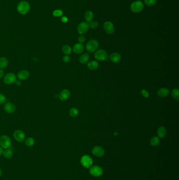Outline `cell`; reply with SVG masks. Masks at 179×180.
I'll return each mask as SVG.
<instances>
[{"instance_id":"6da1fadb","label":"cell","mask_w":179,"mask_h":180,"mask_svg":"<svg viewBox=\"0 0 179 180\" xmlns=\"http://www.w3.org/2000/svg\"><path fill=\"white\" fill-rule=\"evenodd\" d=\"M31 9L30 4L28 2L25 1H23L20 2L17 5V12L22 14L25 15L29 13Z\"/></svg>"},{"instance_id":"7a4b0ae2","label":"cell","mask_w":179,"mask_h":180,"mask_svg":"<svg viewBox=\"0 0 179 180\" xmlns=\"http://www.w3.org/2000/svg\"><path fill=\"white\" fill-rule=\"evenodd\" d=\"M144 8V5L141 1H136L132 3L130 9L132 12L135 13H140Z\"/></svg>"},{"instance_id":"3957f363","label":"cell","mask_w":179,"mask_h":180,"mask_svg":"<svg viewBox=\"0 0 179 180\" xmlns=\"http://www.w3.org/2000/svg\"><path fill=\"white\" fill-rule=\"evenodd\" d=\"M99 46V43L96 40H90L87 43L86 49L88 52L95 51Z\"/></svg>"},{"instance_id":"277c9868","label":"cell","mask_w":179,"mask_h":180,"mask_svg":"<svg viewBox=\"0 0 179 180\" xmlns=\"http://www.w3.org/2000/svg\"><path fill=\"white\" fill-rule=\"evenodd\" d=\"M11 144V140L7 135H2L0 137V146L3 148L7 149L10 148Z\"/></svg>"},{"instance_id":"5b68a950","label":"cell","mask_w":179,"mask_h":180,"mask_svg":"<svg viewBox=\"0 0 179 180\" xmlns=\"http://www.w3.org/2000/svg\"><path fill=\"white\" fill-rule=\"evenodd\" d=\"M94 56L96 60L100 61H102L106 60L108 58V55L107 52L105 50L100 49L95 52Z\"/></svg>"},{"instance_id":"8992f818","label":"cell","mask_w":179,"mask_h":180,"mask_svg":"<svg viewBox=\"0 0 179 180\" xmlns=\"http://www.w3.org/2000/svg\"><path fill=\"white\" fill-rule=\"evenodd\" d=\"M90 29L89 24L86 22H81L77 26V32L81 35L86 33Z\"/></svg>"},{"instance_id":"52a82bcc","label":"cell","mask_w":179,"mask_h":180,"mask_svg":"<svg viewBox=\"0 0 179 180\" xmlns=\"http://www.w3.org/2000/svg\"><path fill=\"white\" fill-rule=\"evenodd\" d=\"M13 136L16 141L23 142L25 139V134L21 130H16L13 133Z\"/></svg>"},{"instance_id":"ba28073f","label":"cell","mask_w":179,"mask_h":180,"mask_svg":"<svg viewBox=\"0 0 179 180\" xmlns=\"http://www.w3.org/2000/svg\"><path fill=\"white\" fill-rule=\"evenodd\" d=\"M16 81V77L13 73H7L3 78L4 83L7 84H11L15 82Z\"/></svg>"},{"instance_id":"9c48e42d","label":"cell","mask_w":179,"mask_h":180,"mask_svg":"<svg viewBox=\"0 0 179 180\" xmlns=\"http://www.w3.org/2000/svg\"><path fill=\"white\" fill-rule=\"evenodd\" d=\"M81 163L84 167L88 168L93 165L92 159L89 155H84L81 158Z\"/></svg>"},{"instance_id":"30bf717a","label":"cell","mask_w":179,"mask_h":180,"mask_svg":"<svg viewBox=\"0 0 179 180\" xmlns=\"http://www.w3.org/2000/svg\"><path fill=\"white\" fill-rule=\"evenodd\" d=\"M104 29L106 32L108 34H112L115 32V26L112 23L106 21L104 24Z\"/></svg>"},{"instance_id":"8fae6325","label":"cell","mask_w":179,"mask_h":180,"mask_svg":"<svg viewBox=\"0 0 179 180\" xmlns=\"http://www.w3.org/2000/svg\"><path fill=\"white\" fill-rule=\"evenodd\" d=\"M90 172V174L94 177H100L102 174V167L97 165H95L93 167H91Z\"/></svg>"},{"instance_id":"7c38bea8","label":"cell","mask_w":179,"mask_h":180,"mask_svg":"<svg viewBox=\"0 0 179 180\" xmlns=\"http://www.w3.org/2000/svg\"><path fill=\"white\" fill-rule=\"evenodd\" d=\"M93 154L95 155L97 157H102L105 154V151L103 148L96 146L94 147L92 150Z\"/></svg>"},{"instance_id":"4fadbf2b","label":"cell","mask_w":179,"mask_h":180,"mask_svg":"<svg viewBox=\"0 0 179 180\" xmlns=\"http://www.w3.org/2000/svg\"><path fill=\"white\" fill-rule=\"evenodd\" d=\"M4 110L9 114H12L15 112L16 111V107L12 103H5L3 106Z\"/></svg>"},{"instance_id":"5bb4252c","label":"cell","mask_w":179,"mask_h":180,"mask_svg":"<svg viewBox=\"0 0 179 180\" xmlns=\"http://www.w3.org/2000/svg\"><path fill=\"white\" fill-rule=\"evenodd\" d=\"M70 97V91L67 89H64L62 90L59 94V98L62 101L68 100Z\"/></svg>"},{"instance_id":"9a60e30c","label":"cell","mask_w":179,"mask_h":180,"mask_svg":"<svg viewBox=\"0 0 179 180\" xmlns=\"http://www.w3.org/2000/svg\"><path fill=\"white\" fill-rule=\"evenodd\" d=\"M84 48H85L84 46L82 43H78L74 45L73 48V50L75 54H79L83 52Z\"/></svg>"},{"instance_id":"2e32d148","label":"cell","mask_w":179,"mask_h":180,"mask_svg":"<svg viewBox=\"0 0 179 180\" xmlns=\"http://www.w3.org/2000/svg\"><path fill=\"white\" fill-rule=\"evenodd\" d=\"M30 74L29 72L25 70H23L22 71H19L17 73V78L20 80L24 81L27 80L29 77Z\"/></svg>"},{"instance_id":"e0dca14e","label":"cell","mask_w":179,"mask_h":180,"mask_svg":"<svg viewBox=\"0 0 179 180\" xmlns=\"http://www.w3.org/2000/svg\"><path fill=\"white\" fill-rule=\"evenodd\" d=\"M109 58L110 61L114 63H118L122 60V56L120 54L116 52L112 53L110 55Z\"/></svg>"},{"instance_id":"ac0fdd59","label":"cell","mask_w":179,"mask_h":180,"mask_svg":"<svg viewBox=\"0 0 179 180\" xmlns=\"http://www.w3.org/2000/svg\"><path fill=\"white\" fill-rule=\"evenodd\" d=\"M99 66L98 62L96 61L92 60L88 62L87 68L90 70H95Z\"/></svg>"},{"instance_id":"d6986e66","label":"cell","mask_w":179,"mask_h":180,"mask_svg":"<svg viewBox=\"0 0 179 180\" xmlns=\"http://www.w3.org/2000/svg\"><path fill=\"white\" fill-rule=\"evenodd\" d=\"M158 95L161 97H165L169 95L170 94V91L166 88H161L158 91Z\"/></svg>"},{"instance_id":"ffe728a7","label":"cell","mask_w":179,"mask_h":180,"mask_svg":"<svg viewBox=\"0 0 179 180\" xmlns=\"http://www.w3.org/2000/svg\"><path fill=\"white\" fill-rule=\"evenodd\" d=\"M3 155L4 157L7 159H10L13 156V151L12 148H10L5 149V150L3 152Z\"/></svg>"},{"instance_id":"44dd1931","label":"cell","mask_w":179,"mask_h":180,"mask_svg":"<svg viewBox=\"0 0 179 180\" xmlns=\"http://www.w3.org/2000/svg\"><path fill=\"white\" fill-rule=\"evenodd\" d=\"M157 134L160 138H163L166 134V130L164 126H160L157 130Z\"/></svg>"},{"instance_id":"7402d4cb","label":"cell","mask_w":179,"mask_h":180,"mask_svg":"<svg viewBox=\"0 0 179 180\" xmlns=\"http://www.w3.org/2000/svg\"><path fill=\"white\" fill-rule=\"evenodd\" d=\"M90 60V55L87 53H84L81 55L79 58V61L81 64H86Z\"/></svg>"},{"instance_id":"603a6c76","label":"cell","mask_w":179,"mask_h":180,"mask_svg":"<svg viewBox=\"0 0 179 180\" xmlns=\"http://www.w3.org/2000/svg\"><path fill=\"white\" fill-rule=\"evenodd\" d=\"M9 65V61L5 57L0 58V69H3L7 68Z\"/></svg>"},{"instance_id":"cb8c5ba5","label":"cell","mask_w":179,"mask_h":180,"mask_svg":"<svg viewBox=\"0 0 179 180\" xmlns=\"http://www.w3.org/2000/svg\"><path fill=\"white\" fill-rule=\"evenodd\" d=\"M94 17L93 13L90 11H87L85 14V19L86 22L90 23L92 21Z\"/></svg>"},{"instance_id":"d4e9b609","label":"cell","mask_w":179,"mask_h":180,"mask_svg":"<svg viewBox=\"0 0 179 180\" xmlns=\"http://www.w3.org/2000/svg\"><path fill=\"white\" fill-rule=\"evenodd\" d=\"M62 52L66 55H70L71 53L72 49H71V47H70L69 45H64L62 47Z\"/></svg>"},{"instance_id":"484cf974","label":"cell","mask_w":179,"mask_h":180,"mask_svg":"<svg viewBox=\"0 0 179 180\" xmlns=\"http://www.w3.org/2000/svg\"><path fill=\"white\" fill-rule=\"evenodd\" d=\"M160 143V140L159 137L154 136L151 139L150 144L153 146H157L159 145Z\"/></svg>"},{"instance_id":"4316f807","label":"cell","mask_w":179,"mask_h":180,"mask_svg":"<svg viewBox=\"0 0 179 180\" xmlns=\"http://www.w3.org/2000/svg\"><path fill=\"white\" fill-rule=\"evenodd\" d=\"M25 144L29 147H32L35 144V140L33 138H28L26 139Z\"/></svg>"},{"instance_id":"83f0119b","label":"cell","mask_w":179,"mask_h":180,"mask_svg":"<svg viewBox=\"0 0 179 180\" xmlns=\"http://www.w3.org/2000/svg\"><path fill=\"white\" fill-rule=\"evenodd\" d=\"M78 113H79L78 109H77V108H76V107L71 108L69 109V114L70 116L73 117V118L76 117L78 115Z\"/></svg>"},{"instance_id":"f1b7e54d","label":"cell","mask_w":179,"mask_h":180,"mask_svg":"<svg viewBox=\"0 0 179 180\" xmlns=\"http://www.w3.org/2000/svg\"><path fill=\"white\" fill-rule=\"evenodd\" d=\"M171 95L174 98V99L179 101V90L178 89H174L171 92Z\"/></svg>"},{"instance_id":"f546056e","label":"cell","mask_w":179,"mask_h":180,"mask_svg":"<svg viewBox=\"0 0 179 180\" xmlns=\"http://www.w3.org/2000/svg\"><path fill=\"white\" fill-rule=\"evenodd\" d=\"M63 11L61 9H56L53 12V15L55 17H58L63 16Z\"/></svg>"},{"instance_id":"4dcf8cb0","label":"cell","mask_w":179,"mask_h":180,"mask_svg":"<svg viewBox=\"0 0 179 180\" xmlns=\"http://www.w3.org/2000/svg\"><path fill=\"white\" fill-rule=\"evenodd\" d=\"M157 0H144V3L148 7H151L157 3Z\"/></svg>"},{"instance_id":"1f68e13d","label":"cell","mask_w":179,"mask_h":180,"mask_svg":"<svg viewBox=\"0 0 179 180\" xmlns=\"http://www.w3.org/2000/svg\"><path fill=\"white\" fill-rule=\"evenodd\" d=\"M89 26L90 28L95 29L97 28V27L98 26V23L96 21H91L90 22Z\"/></svg>"},{"instance_id":"d6a6232c","label":"cell","mask_w":179,"mask_h":180,"mask_svg":"<svg viewBox=\"0 0 179 180\" xmlns=\"http://www.w3.org/2000/svg\"><path fill=\"white\" fill-rule=\"evenodd\" d=\"M7 101L6 97L3 94L0 93V104H2L5 103Z\"/></svg>"},{"instance_id":"836d02e7","label":"cell","mask_w":179,"mask_h":180,"mask_svg":"<svg viewBox=\"0 0 179 180\" xmlns=\"http://www.w3.org/2000/svg\"><path fill=\"white\" fill-rule=\"evenodd\" d=\"M85 40H86L85 37L84 36H83V35L79 36L78 38V41L79 43H83L85 41Z\"/></svg>"},{"instance_id":"e575fe53","label":"cell","mask_w":179,"mask_h":180,"mask_svg":"<svg viewBox=\"0 0 179 180\" xmlns=\"http://www.w3.org/2000/svg\"><path fill=\"white\" fill-rule=\"evenodd\" d=\"M141 93L142 94V95H143L144 97H146V98H148V97H149V93L146 90H144V89L142 90V91H141Z\"/></svg>"},{"instance_id":"d590c367","label":"cell","mask_w":179,"mask_h":180,"mask_svg":"<svg viewBox=\"0 0 179 180\" xmlns=\"http://www.w3.org/2000/svg\"><path fill=\"white\" fill-rule=\"evenodd\" d=\"M63 61L65 63H68L70 61V56H69V55H65L63 58Z\"/></svg>"},{"instance_id":"8d00e7d4","label":"cell","mask_w":179,"mask_h":180,"mask_svg":"<svg viewBox=\"0 0 179 180\" xmlns=\"http://www.w3.org/2000/svg\"><path fill=\"white\" fill-rule=\"evenodd\" d=\"M61 21L62 22L64 23H66L68 21V19L67 16H62L61 18Z\"/></svg>"},{"instance_id":"74e56055","label":"cell","mask_w":179,"mask_h":180,"mask_svg":"<svg viewBox=\"0 0 179 180\" xmlns=\"http://www.w3.org/2000/svg\"><path fill=\"white\" fill-rule=\"evenodd\" d=\"M4 75V72L3 70L0 69V79L3 77Z\"/></svg>"},{"instance_id":"f35d334b","label":"cell","mask_w":179,"mask_h":180,"mask_svg":"<svg viewBox=\"0 0 179 180\" xmlns=\"http://www.w3.org/2000/svg\"><path fill=\"white\" fill-rule=\"evenodd\" d=\"M15 83L16 84V86H18V87H20L21 85H22V82L19 80H16L15 82Z\"/></svg>"},{"instance_id":"ab89813d","label":"cell","mask_w":179,"mask_h":180,"mask_svg":"<svg viewBox=\"0 0 179 180\" xmlns=\"http://www.w3.org/2000/svg\"><path fill=\"white\" fill-rule=\"evenodd\" d=\"M3 148H2V147L0 146V156L2 154H3Z\"/></svg>"},{"instance_id":"60d3db41","label":"cell","mask_w":179,"mask_h":180,"mask_svg":"<svg viewBox=\"0 0 179 180\" xmlns=\"http://www.w3.org/2000/svg\"><path fill=\"white\" fill-rule=\"evenodd\" d=\"M2 171L1 170V169H0V177L2 176Z\"/></svg>"},{"instance_id":"b9f144b4","label":"cell","mask_w":179,"mask_h":180,"mask_svg":"<svg viewBox=\"0 0 179 180\" xmlns=\"http://www.w3.org/2000/svg\"><path fill=\"white\" fill-rule=\"evenodd\" d=\"M139 1H141V0H139Z\"/></svg>"}]
</instances>
